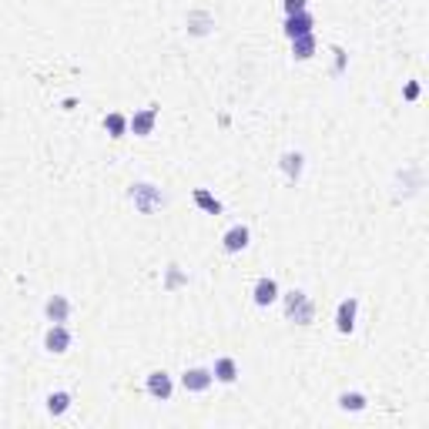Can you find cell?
<instances>
[{
	"mask_svg": "<svg viewBox=\"0 0 429 429\" xmlns=\"http://www.w3.org/2000/svg\"><path fill=\"white\" fill-rule=\"evenodd\" d=\"M145 386H148V396H154V399H161V403H165V399H172V392H174L172 376H168L165 369H158V372H151V376H148V383H145Z\"/></svg>",
	"mask_w": 429,
	"mask_h": 429,
	"instance_id": "cell-6",
	"label": "cell"
},
{
	"mask_svg": "<svg viewBox=\"0 0 429 429\" xmlns=\"http://www.w3.org/2000/svg\"><path fill=\"white\" fill-rule=\"evenodd\" d=\"M154 121H158V107H141L128 118V131H134L138 138H148L154 131Z\"/></svg>",
	"mask_w": 429,
	"mask_h": 429,
	"instance_id": "cell-4",
	"label": "cell"
},
{
	"mask_svg": "<svg viewBox=\"0 0 429 429\" xmlns=\"http://www.w3.org/2000/svg\"><path fill=\"white\" fill-rule=\"evenodd\" d=\"M292 54H295V61H309V57L316 54V34L295 37V41H292Z\"/></svg>",
	"mask_w": 429,
	"mask_h": 429,
	"instance_id": "cell-16",
	"label": "cell"
},
{
	"mask_svg": "<svg viewBox=\"0 0 429 429\" xmlns=\"http://www.w3.org/2000/svg\"><path fill=\"white\" fill-rule=\"evenodd\" d=\"M356 316H359V299H343L339 302V309H336V329L343 332V336H349L352 329H356Z\"/></svg>",
	"mask_w": 429,
	"mask_h": 429,
	"instance_id": "cell-3",
	"label": "cell"
},
{
	"mask_svg": "<svg viewBox=\"0 0 429 429\" xmlns=\"http://www.w3.org/2000/svg\"><path fill=\"white\" fill-rule=\"evenodd\" d=\"M44 345H47V352L64 356L67 349H71V332H67L64 325H54V322H51V329H47V336H44Z\"/></svg>",
	"mask_w": 429,
	"mask_h": 429,
	"instance_id": "cell-8",
	"label": "cell"
},
{
	"mask_svg": "<svg viewBox=\"0 0 429 429\" xmlns=\"http://www.w3.org/2000/svg\"><path fill=\"white\" fill-rule=\"evenodd\" d=\"M212 383H214L212 369H188V372L181 376V386L188 389V392H205Z\"/></svg>",
	"mask_w": 429,
	"mask_h": 429,
	"instance_id": "cell-10",
	"label": "cell"
},
{
	"mask_svg": "<svg viewBox=\"0 0 429 429\" xmlns=\"http://www.w3.org/2000/svg\"><path fill=\"white\" fill-rule=\"evenodd\" d=\"M312 14L309 10H302V14H285V34H289V41H295V37H305V34H312Z\"/></svg>",
	"mask_w": 429,
	"mask_h": 429,
	"instance_id": "cell-9",
	"label": "cell"
},
{
	"mask_svg": "<svg viewBox=\"0 0 429 429\" xmlns=\"http://www.w3.org/2000/svg\"><path fill=\"white\" fill-rule=\"evenodd\" d=\"M403 94H406V101H416V98H419V84H416V81H409Z\"/></svg>",
	"mask_w": 429,
	"mask_h": 429,
	"instance_id": "cell-23",
	"label": "cell"
},
{
	"mask_svg": "<svg viewBox=\"0 0 429 429\" xmlns=\"http://www.w3.org/2000/svg\"><path fill=\"white\" fill-rule=\"evenodd\" d=\"M212 27H214V17L208 10H188V30H192L194 37H205Z\"/></svg>",
	"mask_w": 429,
	"mask_h": 429,
	"instance_id": "cell-12",
	"label": "cell"
},
{
	"mask_svg": "<svg viewBox=\"0 0 429 429\" xmlns=\"http://www.w3.org/2000/svg\"><path fill=\"white\" fill-rule=\"evenodd\" d=\"M192 198H194V205H198L205 214H221V201H218L208 188H194Z\"/></svg>",
	"mask_w": 429,
	"mask_h": 429,
	"instance_id": "cell-15",
	"label": "cell"
},
{
	"mask_svg": "<svg viewBox=\"0 0 429 429\" xmlns=\"http://www.w3.org/2000/svg\"><path fill=\"white\" fill-rule=\"evenodd\" d=\"M275 299H279V282L268 279V275H265V279H258L255 289H252V302H255L258 309H268Z\"/></svg>",
	"mask_w": 429,
	"mask_h": 429,
	"instance_id": "cell-7",
	"label": "cell"
},
{
	"mask_svg": "<svg viewBox=\"0 0 429 429\" xmlns=\"http://www.w3.org/2000/svg\"><path fill=\"white\" fill-rule=\"evenodd\" d=\"M181 282H185V275L178 272V265H172V268H168V282H165V285H168V289H178Z\"/></svg>",
	"mask_w": 429,
	"mask_h": 429,
	"instance_id": "cell-20",
	"label": "cell"
},
{
	"mask_svg": "<svg viewBox=\"0 0 429 429\" xmlns=\"http://www.w3.org/2000/svg\"><path fill=\"white\" fill-rule=\"evenodd\" d=\"M104 131L111 134V138H125V134H128V118L118 114V111H111V114L104 118Z\"/></svg>",
	"mask_w": 429,
	"mask_h": 429,
	"instance_id": "cell-17",
	"label": "cell"
},
{
	"mask_svg": "<svg viewBox=\"0 0 429 429\" xmlns=\"http://www.w3.org/2000/svg\"><path fill=\"white\" fill-rule=\"evenodd\" d=\"M248 238H252V232H248V225H232L225 235H221V248L228 252V255H235V252H245L248 248Z\"/></svg>",
	"mask_w": 429,
	"mask_h": 429,
	"instance_id": "cell-5",
	"label": "cell"
},
{
	"mask_svg": "<svg viewBox=\"0 0 429 429\" xmlns=\"http://www.w3.org/2000/svg\"><path fill=\"white\" fill-rule=\"evenodd\" d=\"M339 409H345V412H363L365 396L363 392H343V396H339Z\"/></svg>",
	"mask_w": 429,
	"mask_h": 429,
	"instance_id": "cell-19",
	"label": "cell"
},
{
	"mask_svg": "<svg viewBox=\"0 0 429 429\" xmlns=\"http://www.w3.org/2000/svg\"><path fill=\"white\" fill-rule=\"evenodd\" d=\"M282 172L289 174L292 181H299V174H302V168H305V158H302V151H285L282 154Z\"/></svg>",
	"mask_w": 429,
	"mask_h": 429,
	"instance_id": "cell-14",
	"label": "cell"
},
{
	"mask_svg": "<svg viewBox=\"0 0 429 429\" xmlns=\"http://www.w3.org/2000/svg\"><path fill=\"white\" fill-rule=\"evenodd\" d=\"M285 316H289L292 322H299V325H312V319H316V305L309 302L305 292L292 289V292L285 295Z\"/></svg>",
	"mask_w": 429,
	"mask_h": 429,
	"instance_id": "cell-1",
	"label": "cell"
},
{
	"mask_svg": "<svg viewBox=\"0 0 429 429\" xmlns=\"http://www.w3.org/2000/svg\"><path fill=\"white\" fill-rule=\"evenodd\" d=\"M44 316L54 322V325H64L67 316H71V302H67V295H51L47 305H44Z\"/></svg>",
	"mask_w": 429,
	"mask_h": 429,
	"instance_id": "cell-11",
	"label": "cell"
},
{
	"mask_svg": "<svg viewBox=\"0 0 429 429\" xmlns=\"http://www.w3.org/2000/svg\"><path fill=\"white\" fill-rule=\"evenodd\" d=\"M67 409H71V392L61 389V392H51V396H47V412H51V416H64Z\"/></svg>",
	"mask_w": 429,
	"mask_h": 429,
	"instance_id": "cell-18",
	"label": "cell"
},
{
	"mask_svg": "<svg viewBox=\"0 0 429 429\" xmlns=\"http://www.w3.org/2000/svg\"><path fill=\"white\" fill-rule=\"evenodd\" d=\"M332 54H336V74H343V71H345V51H339V47H336Z\"/></svg>",
	"mask_w": 429,
	"mask_h": 429,
	"instance_id": "cell-22",
	"label": "cell"
},
{
	"mask_svg": "<svg viewBox=\"0 0 429 429\" xmlns=\"http://www.w3.org/2000/svg\"><path fill=\"white\" fill-rule=\"evenodd\" d=\"M309 0H285V14H302Z\"/></svg>",
	"mask_w": 429,
	"mask_h": 429,
	"instance_id": "cell-21",
	"label": "cell"
},
{
	"mask_svg": "<svg viewBox=\"0 0 429 429\" xmlns=\"http://www.w3.org/2000/svg\"><path fill=\"white\" fill-rule=\"evenodd\" d=\"M131 201H134V208H138L141 214H154L161 205H165V194H161V188H154V185H148V181H141V185L131 188Z\"/></svg>",
	"mask_w": 429,
	"mask_h": 429,
	"instance_id": "cell-2",
	"label": "cell"
},
{
	"mask_svg": "<svg viewBox=\"0 0 429 429\" xmlns=\"http://www.w3.org/2000/svg\"><path fill=\"white\" fill-rule=\"evenodd\" d=\"M212 376L218 379V383H225V386H228V383H235V379H238V363H235V359H228V356H221V359L214 363Z\"/></svg>",
	"mask_w": 429,
	"mask_h": 429,
	"instance_id": "cell-13",
	"label": "cell"
}]
</instances>
